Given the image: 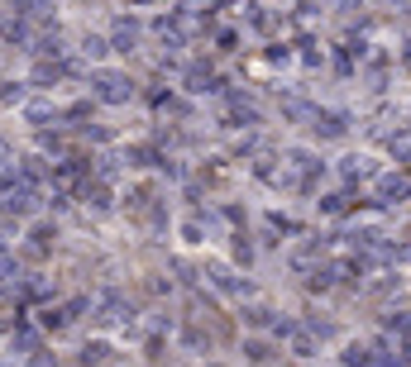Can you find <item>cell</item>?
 Masks as SVG:
<instances>
[{"mask_svg":"<svg viewBox=\"0 0 411 367\" xmlns=\"http://www.w3.org/2000/svg\"><path fill=\"white\" fill-rule=\"evenodd\" d=\"M96 95L110 100V105H120V100H129V82H124L120 72H101V77H96Z\"/></svg>","mask_w":411,"mask_h":367,"instance_id":"1","label":"cell"},{"mask_svg":"<svg viewBox=\"0 0 411 367\" xmlns=\"http://www.w3.org/2000/svg\"><path fill=\"white\" fill-rule=\"evenodd\" d=\"M96 320H101V324H124V320H129V305H124L120 296H105V300H101V315H96Z\"/></svg>","mask_w":411,"mask_h":367,"instance_id":"2","label":"cell"},{"mask_svg":"<svg viewBox=\"0 0 411 367\" xmlns=\"http://www.w3.org/2000/svg\"><path fill=\"white\" fill-rule=\"evenodd\" d=\"M315 134H325V139H340L344 134V115H335V110H315Z\"/></svg>","mask_w":411,"mask_h":367,"instance_id":"3","label":"cell"},{"mask_svg":"<svg viewBox=\"0 0 411 367\" xmlns=\"http://www.w3.org/2000/svg\"><path fill=\"white\" fill-rule=\"evenodd\" d=\"M368 158H344V177H368Z\"/></svg>","mask_w":411,"mask_h":367,"instance_id":"4","label":"cell"},{"mask_svg":"<svg viewBox=\"0 0 411 367\" xmlns=\"http://www.w3.org/2000/svg\"><path fill=\"white\" fill-rule=\"evenodd\" d=\"M344 363H349V367H364V363H368V348H364V344H349Z\"/></svg>","mask_w":411,"mask_h":367,"instance_id":"5","label":"cell"},{"mask_svg":"<svg viewBox=\"0 0 411 367\" xmlns=\"http://www.w3.org/2000/svg\"><path fill=\"white\" fill-rule=\"evenodd\" d=\"M392 153L397 158H411V134H392Z\"/></svg>","mask_w":411,"mask_h":367,"instance_id":"6","label":"cell"}]
</instances>
